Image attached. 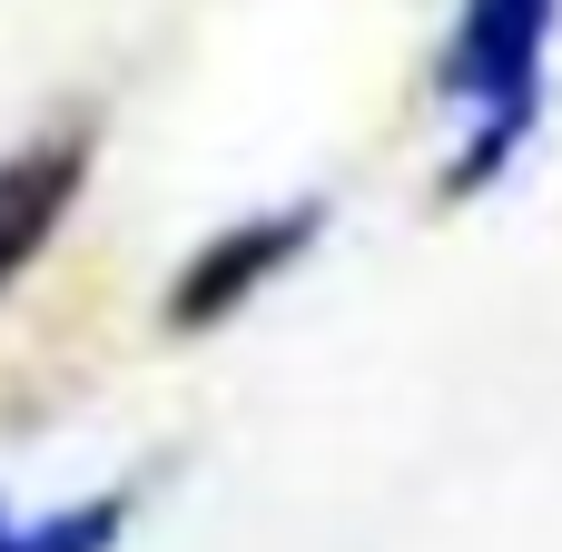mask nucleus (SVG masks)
<instances>
[{
  "label": "nucleus",
  "mask_w": 562,
  "mask_h": 552,
  "mask_svg": "<svg viewBox=\"0 0 562 552\" xmlns=\"http://www.w3.org/2000/svg\"><path fill=\"white\" fill-rule=\"evenodd\" d=\"M119 533H128V494H89V504H69V514L10 523L0 552H119Z\"/></svg>",
  "instance_id": "20e7f679"
},
{
  "label": "nucleus",
  "mask_w": 562,
  "mask_h": 552,
  "mask_svg": "<svg viewBox=\"0 0 562 552\" xmlns=\"http://www.w3.org/2000/svg\"><path fill=\"white\" fill-rule=\"evenodd\" d=\"M562 0H464L454 20V49H445V99L474 109V138L464 158L445 168V198H474L514 168V148L533 138L543 119V40H553Z\"/></svg>",
  "instance_id": "f257e3e1"
},
{
  "label": "nucleus",
  "mask_w": 562,
  "mask_h": 552,
  "mask_svg": "<svg viewBox=\"0 0 562 552\" xmlns=\"http://www.w3.org/2000/svg\"><path fill=\"white\" fill-rule=\"evenodd\" d=\"M0 543H10V514H0Z\"/></svg>",
  "instance_id": "39448f33"
},
{
  "label": "nucleus",
  "mask_w": 562,
  "mask_h": 552,
  "mask_svg": "<svg viewBox=\"0 0 562 552\" xmlns=\"http://www.w3.org/2000/svg\"><path fill=\"white\" fill-rule=\"evenodd\" d=\"M79 188H89V128H40L0 158V296L40 267V247L59 237Z\"/></svg>",
  "instance_id": "7ed1b4c3"
},
{
  "label": "nucleus",
  "mask_w": 562,
  "mask_h": 552,
  "mask_svg": "<svg viewBox=\"0 0 562 552\" xmlns=\"http://www.w3.org/2000/svg\"><path fill=\"white\" fill-rule=\"evenodd\" d=\"M316 227H326V198H296V207H267V217H237V227H217L188 267H178V286H168V326L178 336H207V326H227L257 286H277L306 247H316Z\"/></svg>",
  "instance_id": "f03ea898"
}]
</instances>
